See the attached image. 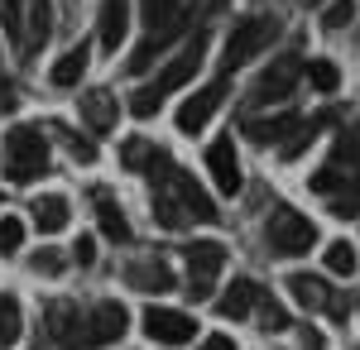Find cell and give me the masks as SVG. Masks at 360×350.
Segmentation results:
<instances>
[{"mask_svg": "<svg viewBox=\"0 0 360 350\" xmlns=\"http://www.w3.org/2000/svg\"><path fill=\"white\" fill-rule=\"evenodd\" d=\"M96 221H101V235H106V240H115V245L130 240V221H125V212L115 207L106 192H96Z\"/></svg>", "mask_w": 360, "mask_h": 350, "instance_id": "22", "label": "cell"}, {"mask_svg": "<svg viewBox=\"0 0 360 350\" xmlns=\"http://www.w3.org/2000/svg\"><path fill=\"white\" fill-rule=\"evenodd\" d=\"M327 120H332V115H312V120H298V125H293V139H283V149H278V154H283V159H298L307 144L317 139V130H322Z\"/></svg>", "mask_w": 360, "mask_h": 350, "instance_id": "27", "label": "cell"}, {"mask_svg": "<svg viewBox=\"0 0 360 350\" xmlns=\"http://www.w3.org/2000/svg\"><path fill=\"white\" fill-rule=\"evenodd\" d=\"M255 297H259V283H250V278H236V283H231V288L217 297V312L240 322V317H250V312H255Z\"/></svg>", "mask_w": 360, "mask_h": 350, "instance_id": "19", "label": "cell"}, {"mask_svg": "<svg viewBox=\"0 0 360 350\" xmlns=\"http://www.w3.org/2000/svg\"><path fill=\"white\" fill-rule=\"evenodd\" d=\"M20 336H25V312L10 293H0V350H10Z\"/></svg>", "mask_w": 360, "mask_h": 350, "instance_id": "24", "label": "cell"}, {"mask_svg": "<svg viewBox=\"0 0 360 350\" xmlns=\"http://www.w3.org/2000/svg\"><path fill=\"white\" fill-rule=\"evenodd\" d=\"M144 20H149V29L183 25V0H144Z\"/></svg>", "mask_w": 360, "mask_h": 350, "instance_id": "29", "label": "cell"}, {"mask_svg": "<svg viewBox=\"0 0 360 350\" xmlns=\"http://www.w3.org/2000/svg\"><path fill=\"white\" fill-rule=\"evenodd\" d=\"M130 326V312L120 302H96L86 312V326H82V350H96V346H115Z\"/></svg>", "mask_w": 360, "mask_h": 350, "instance_id": "6", "label": "cell"}, {"mask_svg": "<svg viewBox=\"0 0 360 350\" xmlns=\"http://www.w3.org/2000/svg\"><path fill=\"white\" fill-rule=\"evenodd\" d=\"M72 259H77V264H91V259H96V240H86V235H82V240L72 245Z\"/></svg>", "mask_w": 360, "mask_h": 350, "instance_id": "38", "label": "cell"}, {"mask_svg": "<svg viewBox=\"0 0 360 350\" xmlns=\"http://www.w3.org/2000/svg\"><path fill=\"white\" fill-rule=\"evenodd\" d=\"M159 159H164V154H159V144H149V139H125V144H120V163H125L130 173H149Z\"/></svg>", "mask_w": 360, "mask_h": 350, "instance_id": "23", "label": "cell"}, {"mask_svg": "<svg viewBox=\"0 0 360 350\" xmlns=\"http://www.w3.org/2000/svg\"><path fill=\"white\" fill-rule=\"evenodd\" d=\"M149 178H154V221H159L164 231H188L193 216H188V207L173 197V188L164 183V173H149Z\"/></svg>", "mask_w": 360, "mask_h": 350, "instance_id": "14", "label": "cell"}, {"mask_svg": "<svg viewBox=\"0 0 360 350\" xmlns=\"http://www.w3.org/2000/svg\"><path fill=\"white\" fill-rule=\"evenodd\" d=\"M307 77H312V86H317L322 96H332L336 86H341V72H336V63H327V58H312Z\"/></svg>", "mask_w": 360, "mask_h": 350, "instance_id": "31", "label": "cell"}, {"mask_svg": "<svg viewBox=\"0 0 360 350\" xmlns=\"http://www.w3.org/2000/svg\"><path fill=\"white\" fill-rule=\"evenodd\" d=\"M293 125H298V115L283 110V115H269V120H250L245 130H250V139H259V144H274V139L293 135Z\"/></svg>", "mask_w": 360, "mask_h": 350, "instance_id": "25", "label": "cell"}, {"mask_svg": "<svg viewBox=\"0 0 360 350\" xmlns=\"http://www.w3.org/2000/svg\"><path fill=\"white\" fill-rule=\"evenodd\" d=\"M288 293H293V302L307 307V312H322V307L332 302V288H327L317 273H288Z\"/></svg>", "mask_w": 360, "mask_h": 350, "instance_id": "18", "label": "cell"}, {"mask_svg": "<svg viewBox=\"0 0 360 350\" xmlns=\"http://www.w3.org/2000/svg\"><path fill=\"white\" fill-rule=\"evenodd\" d=\"M226 269V245L221 240H197L188 245V297L193 302H207L217 278Z\"/></svg>", "mask_w": 360, "mask_h": 350, "instance_id": "5", "label": "cell"}, {"mask_svg": "<svg viewBox=\"0 0 360 350\" xmlns=\"http://www.w3.org/2000/svg\"><path fill=\"white\" fill-rule=\"evenodd\" d=\"M221 101H226V77H217L212 86L193 91V96L178 106V130H183V135H202V130H207V120L217 115Z\"/></svg>", "mask_w": 360, "mask_h": 350, "instance_id": "10", "label": "cell"}, {"mask_svg": "<svg viewBox=\"0 0 360 350\" xmlns=\"http://www.w3.org/2000/svg\"><path fill=\"white\" fill-rule=\"evenodd\" d=\"M207 173H212V183L226 192V197H236L240 192V159H236V139H212L207 144Z\"/></svg>", "mask_w": 360, "mask_h": 350, "instance_id": "13", "label": "cell"}, {"mask_svg": "<svg viewBox=\"0 0 360 350\" xmlns=\"http://www.w3.org/2000/svg\"><path fill=\"white\" fill-rule=\"evenodd\" d=\"M327 269L341 273V278H351V273H356V249H351L346 240H332L327 245Z\"/></svg>", "mask_w": 360, "mask_h": 350, "instance_id": "33", "label": "cell"}, {"mask_svg": "<svg viewBox=\"0 0 360 350\" xmlns=\"http://www.w3.org/2000/svg\"><path fill=\"white\" fill-rule=\"evenodd\" d=\"M351 20H356V0H332V5H327V20H322V25H327V29H346Z\"/></svg>", "mask_w": 360, "mask_h": 350, "instance_id": "34", "label": "cell"}, {"mask_svg": "<svg viewBox=\"0 0 360 350\" xmlns=\"http://www.w3.org/2000/svg\"><path fill=\"white\" fill-rule=\"evenodd\" d=\"M44 326H49V336H53L58 350H82V326H86V312L77 302H49V312H44Z\"/></svg>", "mask_w": 360, "mask_h": 350, "instance_id": "12", "label": "cell"}, {"mask_svg": "<svg viewBox=\"0 0 360 350\" xmlns=\"http://www.w3.org/2000/svg\"><path fill=\"white\" fill-rule=\"evenodd\" d=\"M303 77V63L298 58H278L274 67H264L259 77H255V86H250V101L255 106H274V101H283L288 91H293V82Z\"/></svg>", "mask_w": 360, "mask_h": 350, "instance_id": "7", "label": "cell"}, {"mask_svg": "<svg viewBox=\"0 0 360 350\" xmlns=\"http://www.w3.org/2000/svg\"><path fill=\"white\" fill-rule=\"evenodd\" d=\"M20 240H25V221L20 216H5L0 221V249H20Z\"/></svg>", "mask_w": 360, "mask_h": 350, "instance_id": "35", "label": "cell"}, {"mask_svg": "<svg viewBox=\"0 0 360 350\" xmlns=\"http://www.w3.org/2000/svg\"><path fill=\"white\" fill-rule=\"evenodd\" d=\"M197 350H236V341H231V336H207Z\"/></svg>", "mask_w": 360, "mask_h": 350, "instance_id": "39", "label": "cell"}, {"mask_svg": "<svg viewBox=\"0 0 360 350\" xmlns=\"http://www.w3.org/2000/svg\"><path fill=\"white\" fill-rule=\"evenodd\" d=\"M29 264H34V269H39V273H58V264H63V259H58L53 249H44V254H34Z\"/></svg>", "mask_w": 360, "mask_h": 350, "instance_id": "37", "label": "cell"}, {"mask_svg": "<svg viewBox=\"0 0 360 350\" xmlns=\"http://www.w3.org/2000/svg\"><path fill=\"white\" fill-rule=\"evenodd\" d=\"M77 110H82V125L86 130H96V135H106L115 125V96L111 91H82V101H77Z\"/></svg>", "mask_w": 360, "mask_h": 350, "instance_id": "16", "label": "cell"}, {"mask_svg": "<svg viewBox=\"0 0 360 350\" xmlns=\"http://www.w3.org/2000/svg\"><path fill=\"white\" fill-rule=\"evenodd\" d=\"M327 197H332V216H341V221L356 216L360 212V173H356V178H346V183H341L336 192H327Z\"/></svg>", "mask_w": 360, "mask_h": 350, "instance_id": "30", "label": "cell"}, {"mask_svg": "<svg viewBox=\"0 0 360 350\" xmlns=\"http://www.w3.org/2000/svg\"><path fill=\"white\" fill-rule=\"evenodd\" d=\"M68 149H72V159H77V163H91V159H96V144H91V139H82V135H68Z\"/></svg>", "mask_w": 360, "mask_h": 350, "instance_id": "36", "label": "cell"}, {"mask_svg": "<svg viewBox=\"0 0 360 350\" xmlns=\"http://www.w3.org/2000/svg\"><path fill=\"white\" fill-rule=\"evenodd\" d=\"M274 39H278V20H274V15H250V20H240V25L231 29V39H226L221 72H236L240 63L259 58L269 44H274Z\"/></svg>", "mask_w": 360, "mask_h": 350, "instance_id": "3", "label": "cell"}, {"mask_svg": "<svg viewBox=\"0 0 360 350\" xmlns=\"http://www.w3.org/2000/svg\"><path fill=\"white\" fill-rule=\"evenodd\" d=\"M49 173V139L34 125H20L5 135V178L10 183H34Z\"/></svg>", "mask_w": 360, "mask_h": 350, "instance_id": "2", "label": "cell"}, {"mask_svg": "<svg viewBox=\"0 0 360 350\" xmlns=\"http://www.w3.org/2000/svg\"><path fill=\"white\" fill-rule=\"evenodd\" d=\"M125 278H130V288H139V293H168V288H178L173 283V269H168L159 254L154 259H135Z\"/></svg>", "mask_w": 360, "mask_h": 350, "instance_id": "15", "label": "cell"}, {"mask_svg": "<svg viewBox=\"0 0 360 350\" xmlns=\"http://www.w3.org/2000/svg\"><path fill=\"white\" fill-rule=\"evenodd\" d=\"M298 5H322V0H298Z\"/></svg>", "mask_w": 360, "mask_h": 350, "instance_id": "40", "label": "cell"}, {"mask_svg": "<svg viewBox=\"0 0 360 350\" xmlns=\"http://www.w3.org/2000/svg\"><path fill=\"white\" fill-rule=\"evenodd\" d=\"M53 34V0H20V48L25 53H39Z\"/></svg>", "mask_w": 360, "mask_h": 350, "instance_id": "11", "label": "cell"}, {"mask_svg": "<svg viewBox=\"0 0 360 350\" xmlns=\"http://www.w3.org/2000/svg\"><path fill=\"white\" fill-rule=\"evenodd\" d=\"M255 307H259V322H264V331H288V312L278 307L274 297L259 288V297H255Z\"/></svg>", "mask_w": 360, "mask_h": 350, "instance_id": "32", "label": "cell"}, {"mask_svg": "<svg viewBox=\"0 0 360 350\" xmlns=\"http://www.w3.org/2000/svg\"><path fill=\"white\" fill-rule=\"evenodd\" d=\"M144 336L159 341V346H183V341L197 336V322L178 307H149L144 312Z\"/></svg>", "mask_w": 360, "mask_h": 350, "instance_id": "9", "label": "cell"}, {"mask_svg": "<svg viewBox=\"0 0 360 350\" xmlns=\"http://www.w3.org/2000/svg\"><path fill=\"white\" fill-rule=\"evenodd\" d=\"M332 168L336 173H360V125L336 135V154H332Z\"/></svg>", "mask_w": 360, "mask_h": 350, "instance_id": "26", "label": "cell"}, {"mask_svg": "<svg viewBox=\"0 0 360 350\" xmlns=\"http://www.w3.org/2000/svg\"><path fill=\"white\" fill-rule=\"evenodd\" d=\"M82 72H86V44L82 48H68L53 63V86H72V82H82Z\"/></svg>", "mask_w": 360, "mask_h": 350, "instance_id": "28", "label": "cell"}, {"mask_svg": "<svg viewBox=\"0 0 360 350\" xmlns=\"http://www.w3.org/2000/svg\"><path fill=\"white\" fill-rule=\"evenodd\" d=\"M264 240H269L274 254L298 259V254H307V249L317 245V226H312L303 212H293V207H274L269 226H264Z\"/></svg>", "mask_w": 360, "mask_h": 350, "instance_id": "4", "label": "cell"}, {"mask_svg": "<svg viewBox=\"0 0 360 350\" xmlns=\"http://www.w3.org/2000/svg\"><path fill=\"white\" fill-rule=\"evenodd\" d=\"M183 34V25H164V29H149V39L144 44H135V53H130V72H149L154 63H159V53H164L168 44Z\"/></svg>", "mask_w": 360, "mask_h": 350, "instance_id": "17", "label": "cell"}, {"mask_svg": "<svg viewBox=\"0 0 360 350\" xmlns=\"http://www.w3.org/2000/svg\"><path fill=\"white\" fill-rule=\"evenodd\" d=\"M207 44H212V34H207V29H197L193 39H188V48L173 58V63H168V67H164V72H159L154 82H149V86H139L135 96H130V115L149 120L154 110L164 106V96H173L178 86H188V82L197 77V67L207 63Z\"/></svg>", "mask_w": 360, "mask_h": 350, "instance_id": "1", "label": "cell"}, {"mask_svg": "<svg viewBox=\"0 0 360 350\" xmlns=\"http://www.w3.org/2000/svg\"><path fill=\"white\" fill-rule=\"evenodd\" d=\"M159 168H164V183L168 188H173V197H178V202H183V207H188V216H193V221H217V202H212V197H207V192L197 188V178L193 173H183V168H173V163H159ZM159 168H154V173H159Z\"/></svg>", "mask_w": 360, "mask_h": 350, "instance_id": "8", "label": "cell"}, {"mask_svg": "<svg viewBox=\"0 0 360 350\" xmlns=\"http://www.w3.org/2000/svg\"><path fill=\"white\" fill-rule=\"evenodd\" d=\"M34 226L44 231V235H58L68 221H72V207H68V197H34Z\"/></svg>", "mask_w": 360, "mask_h": 350, "instance_id": "20", "label": "cell"}, {"mask_svg": "<svg viewBox=\"0 0 360 350\" xmlns=\"http://www.w3.org/2000/svg\"><path fill=\"white\" fill-rule=\"evenodd\" d=\"M130 29V0H101V48H120Z\"/></svg>", "mask_w": 360, "mask_h": 350, "instance_id": "21", "label": "cell"}]
</instances>
